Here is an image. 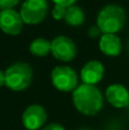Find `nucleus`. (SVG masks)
I'll list each match as a JSON object with an SVG mask.
<instances>
[{
  "instance_id": "nucleus-1",
  "label": "nucleus",
  "mask_w": 129,
  "mask_h": 130,
  "mask_svg": "<svg viewBox=\"0 0 129 130\" xmlns=\"http://www.w3.org/2000/svg\"><path fill=\"white\" fill-rule=\"evenodd\" d=\"M72 102L79 113L87 117H94L102 110L104 97L97 86L80 83L72 91Z\"/></svg>"
},
{
  "instance_id": "nucleus-15",
  "label": "nucleus",
  "mask_w": 129,
  "mask_h": 130,
  "mask_svg": "<svg viewBox=\"0 0 129 130\" xmlns=\"http://www.w3.org/2000/svg\"><path fill=\"white\" fill-rule=\"evenodd\" d=\"M18 4H20V0H0V8L1 9L15 8Z\"/></svg>"
},
{
  "instance_id": "nucleus-3",
  "label": "nucleus",
  "mask_w": 129,
  "mask_h": 130,
  "mask_svg": "<svg viewBox=\"0 0 129 130\" xmlns=\"http://www.w3.org/2000/svg\"><path fill=\"white\" fill-rule=\"evenodd\" d=\"M33 70L25 62H16L9 65L5 71V86L11 91H24L31 86Z\"/></svg>"
},
{
  "instance_id": "nucleus-14",
  "label": "nucleus",
  "mask_w": 129,
  "mask_h": 130,
  "mask_svg": "<svg viewBox=\"0 0 129 130\" xmlns=\"http://www.w3.org/2000/svg\"><path fill=\"white\" fill-rule=\"evenodd\" d=\"M66 8L62 5H55L52 9V17L55 21H62L65 18V14H66Z\"/></svg>"
},
{
  "instance_id": "nucleus-11",
  "label": "nucleus",
  "mask_w": 129,
  "mask_h": 130,
  "mask_svg": "<svg viewBox=\"0 0 129 130\" xmlns=\"http://www.w3.org/2000/svg\"><path fill=\"white\" fill-rule=\"evenodd\" d=\"M101 53L109 57H117L122 50V41L114 33H103L98 39Z\"/></svg>"
},
{
  "instance_id": "nucleus-7",
  "label": "nucleus",
  "mask_w": 129,
  "mask_h": 130,
  "mask_svg": "<svg viewBox=\"0 0 129 130\" xmlns=\"http://www.w3.org/2000/svg\"><path fill=\"white\" fill-rule=\"evenodd\" d=\"M47 111L40 104H31L22 114V123L26 130H41L46 126Z\"/></svg>"
},
{
  "instance_id": "nucleus-9",
  "label": "nucleus",
  "mask_w": 129,
  "mask_h": 130,
  "mask_svg": "<svg viewBox=\"0 0 129 130\" xmlns=\"http://www.w3.org/2000/svg\"><path fill=\"white\" fill-rule=\"evenodd\" d=\"M105 74V67L102 62L97 59L88 61L80 71V80L86 85L96 86L103 80Z\"/></svg>"
},
{
  "instance_id": "nucleus-20",
  "label": "nucleus",
  "mask_w": 129,
  "mask_h": 130,
  "mask_svg": "<svg viewBox=\"0 0 129 130\" xmlns=\"http://www.w3.org/2000/svg\"><path fill=\"white\" fill-rule=\"evenodd\" d=\"M79 130H91V129L88 128V127H82V128H80Z\"/></svg>"
},
{
  "instance_id": "nucleus-16",
  "label": "nucleus",
  "mask_w": 129,
  "mask_h": 130,
  "mask_svg": "<svg viewBox=\"0 0 129 130\" xmlns=\"http://www.w3.org/2000/svg\"><path fill=\"white\" fill-rule=\"evenodd\" d=\"M88 36H89V38H93V39H96V38H100L101 36H102V31L100 30V27L97 26V25H94V26H91V27H89L88 29Z\"/></svg>"
},
{
  "instance_id": "nucleus-18",
  "label": "nucleus",
  "mask_w": 129,
  "mask_h": 130,
  "mask_svg": "<svg viewBox=\"0 0 129 130\" xmlns=\"http://www.w3.org/2000/svg\"><path fill=\"white\" fill-rule=\"evenodd\" d=\"M55 5H62L64 7H70V6H73L75 5V2L78 0H52Z\"/></svg>"
},
{
  "instance_id": "nucleus-6",
  "label": "nucleus",
  "mask_w": 129,
  "mask_h": 130,
  "mask_svg": "<svg viewBox=\"0 0 129 130\" xmlns=\"http://www.w3.org/2000/svg\"><path fill=\"white\" fill-rule=\"evenodd\" d=\"M77 53L78 49L75 42L70 37L61 34L52 40V55L57 61L69 63L75 58Z\"/></svg>"
},
{
  "instance_id": "nucleus-10",
  "label": "nucleus",
  "mask_w": 129,
  "mask_h": 130,
  "mask_svg": "<svg viewBox=\"0 0 129 130\" xmlns=\"http://www.w3.org/2000/svg\"><path fill=\"white\" fill-rule=\"evenodd\" d=\"M107 103L116 108H125L129 106V90L121 83H112L105 90Z\"/></svg>"
},
{
  "instance_id": "nucleus-2",
  "label": "nucleus",
  "mask_w": 129,
  "mask_h": 130,
  "mask_svg": "<svg viewBox=\"0 0 129 130\" xmlns=\"http://www.w3.org/2000/svg\"><path fill=\"white\" fill-rule=\"evenodd\" d=\"M127 22V14L121 6L110 4L104 6L97 14L96 25L100 27L102 33L117 34L125 27Z\"/></svg>"
},
{
  "instance_id": "nucleus-12",
  "label": "nucleus",
  "mask_w": 129,
  "mask_h": 130,
  "mask_svg": "<svg viewBox=\"0 0 129 130\" xmlns=\"http://www.w3.org/2000/svg\"><path fill=\"white\" fill-rule=\"evenodd\" d=\"M29 50L36 57H46L52 54V41L47 40L46 38H36L30 43Z\"/></svg>"
},
{
  "instance_id": "nucleus-13",
  "label": "nucleus",
  "mask_w": 129,
  "mask_h": 130,
  "mask_svg": "<svg viewBox=\"0 0 129 130\" xmlns=\"http://www.w3.org/2000/svg\"><path fill=\"white\" fill-rule=\"evenodd\" d=\"M64 21L70 26H80L86 21V15L82 8H80L77 5H73L66 8V14Z\"/></svg>"
},
{
  "instance_id": "nucleus-4",
  "label": "nucleus",
  "mask_w": 129,
  "mask_h": 130,
  "mask_svg": "<svg viewBox=\"0 0 129 130\" xmlns=\"http://www.w3.org/2000/svg\"><path fill=\"white\" fill-rule=\"evenodd\" d=\"M50 81L55 89L62 92H71L79 86L77 72L69 65H57L52 70Z\"/></svg>"
},
{
  "instance_id": "nucleus-21",
  "label": "nucleus",
  "mask_w": 129,
  "mask_h": 130,
  "mask_svg": "<svg viewBox=\"0 0 129 130\" xmlns=\"http://www.w3.org/2000/svg\"><path fill=\"white\" fill-rule=\"evenodd\" d=\"M128 47H129V42H128Z\"/></svg>"
},
{
  "instance_id": "nucleus-5",
  "label": "nucleus",
  "mask_w": 129,
  "mask_h": 130,
  "mask_svg": "<svg viewBox=\"0 0 129 130\" xmlns=\"http://www.w3.org/2000/svg\"><path fill=\"white\" fill-rule=\"evenodd\" d=\"M47 0H24L21 5L20 14L24 24L37 25L43 22L48 14Z\"/></svg>"
},
{
  "instance_id": "nucleus-19",
  "label": "nucleus",
  "mask_w": 129,
  "mask_h": 130,
  "mask_svg": "<svg viewBox=\"0 0 129 130\" xmlns=\"http://www.w3.org/2000/svg\"><path fill=\"white\" fill-rule=\"evenodd\" d=\"M5 86V72L0 70V88Z\"/></svg>"
},
{
  "instance_id": "nucleus-22",
  "label": "nucleus",
  "mask_w": 129,
  "mask_h": 130,
  "mask_svg": "<svg viewBox=\"0 0 129 130\" xmlns=\"http://www.w3.org/2000/svg\"><path fill=\"white\" fill-rule=\"evenodd\" d=\"M0 11H1V8H0Z\"/></svg>"
},
{
  "instance_id": "nucleus-8",
  "label": "nucleus",
  "mask_w": 129,
  "mask_h": 130,
  "mask_svg": "<svg viewBox=\"0 0 129 130\" xmlns=\"http://www.w3.org/2000/svg\"><path fill=\"white\" fill-rule=\"evenodd\" d=\"M23 22L20 11L10 9H1L0 11V30L8 36H18L23 30Z\"/></svg>"
},
{
  "instance_id": "nucleus-17",
  "label": "nucleus",
  "mask_w": 129,
  "mask_h": 130,
  "mask_svg": "<svg viewBox=\"0 0 129 130\" xmlns=\"http://www.w3.org/2000/svg\"><path fill=\"white\" fill-rule=\"evenodd\" d=\"M41 130H65L64 126H62L61 123H56V122H53V123H48L46 124Z\"/></svg>"
}]
</instances>
